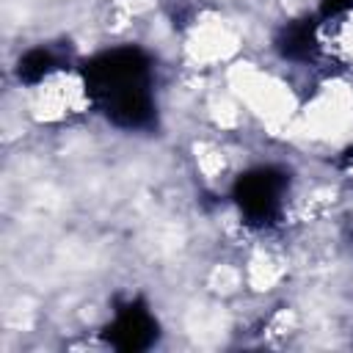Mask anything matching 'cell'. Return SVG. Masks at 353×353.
Returning <instances> with one entry per match:
<instances>
[{
    "label": "cell",
    "instance_id": "cell-1",
    "mask_svg": "<svg viewBox=\"0 0 353 353\" xmlns=\"http://www.w3.org/2000/svg\"><path fill=\"white\" fill-rule=\"evenodd\" d=\"M83 91L97 113L121 130H152L157 124L154 63L132 44L110 47L83 63Z\"/></svg>",
    "mask_w": 353,
    "mask_h": 353
},
{
    "label": "cell",
    "instance_id": "cell-2",
    "mask_svg": "<svg viewBox=\"0 0 353 353\" xmlns=\"http://www.w3.org/2000/svg\"><path fill=\"white\" fill-rule=\"evenodd\" d=\"M290 174L279 165H256L243 171L232 185V201L248 226H270L284 210Z\"/></svg>",
    "mask_w": 353,
    "mask_h": 353
},
{
    "label": "cell",
    "instance_id": "cell-3",
    "mask_svg": "<svg viewBox=\"0 0 353 353\" xmlns=\"http://www.w3.org/2000/svg\"><path fill=\"white\" fill-rule=\"evenodd\" d=\"M157 320L152 314V309L132 298L127 303H119L110 323L105 325L102 336L110 347L124 350V353H141L146 347H152L157 342Z\"/></svg>",
    "mask_w": 353,
    "mask_h": 353
},
{
    "label": "cell",
    "instance_id": "cell-4",
    "mask_svg": "<svg viewBox=\"0 0 353 353\" xmlns=\"http://www.w3.org/2000/svg\"><path fill=\"white\" fill-rule=\"evenodd\" d=\"M276 50L281 58L295 61V63L314 61L320 52V25L312 19L284 22L281 30L276 33Z\"/></svg>",
    "mask_w": 353,
    "mask_h": 353
},
{
    "label": "cell",
    "instance_id": "cell-5",
    "mask_svg": "<svg viewBox=\"0 0 353 353\" xmlns=\"http://www.w3.org/2000/svg\"><path fill=\"white\" fill-rule=\"evenodd\" d=\"M61 69V55L50 47H30L17 61V80L25 85H41Z\"/></svg>",
    "mask_w": 353,
    "mask_h": 353
},
{
    "label": "cell",
    "instance_id": "cell-6",
    "mask_svg": "<svg viewBox=\"0 0 353 353\" xmlns=\"http://www.w3.org/2000/svg\"><path fill=\"white\" fill-rule=\"evenodd\" d=\"M353 14V0H323L320 3V19L331 22L336 17H347Z\"/></svg>",
    "mask_w": 353,
    "mask_h": 353
},
{
    "label": "cell",
    "instance_id": "cell-7",
    "mask_svg": "<svg viewBox=\"0 0 353 353\" xmlns=\"http://www.w3.org/2000/svg\"><path fill=\"white\" fill-rule=\"evenodd\" d=\"M347 157H353V146H350V152H347Z\"/></svg>",
    "mask_w": 353,
    "mask_h": 353
}]
</instances>
